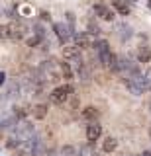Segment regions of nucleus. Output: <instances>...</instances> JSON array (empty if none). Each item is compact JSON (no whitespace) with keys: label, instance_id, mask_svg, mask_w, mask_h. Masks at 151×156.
Returning a JSON list of instances; mask_svg holds the SVG:
<instances>
[{"label":"nucleus","instance_id":"22","mask_svg":"<svg viewBox=\"0 0 151 156\" xmlns=\"http://www.w3.org/2000/svg\"><path fill=\"white\" fill-rule=\"evenodd\" d=\"M4 82H6V74H4V72H0V86H2Z\"/></svg>","mask_w":151,"mask_h":156},{"label":"nucleus","instance_id":"13","mask_svg":"<svg viewBox=\"0 0 151 156\" xmlns=\"http://www.w3.org/2000/svg\"><path fill=\"white\" fill-rule=\"evenodd\" d=\"M151 61V47L141 45L138 49V62H149Z\"/></svg>","mask_w":151,"mask_h":156},{"label":"nucleus","instance_id":"6","mask_svg":"<svg viewBox=\"0 0 151 156\" xmlns=\"http://www.w3.org/2000/svg\"><path fill=\"white\" fill-rule=\"evenodd\" d=\"M94 14L100 20H104V22H114V18H116L114 10L110 6H106V4H94Z\"/></svg>","mask_w":151,"mask_h":156},{"label":"nucleus","instance_id":"8","mask_svg":"<svg viewBox=\"0 0 151 156\" xmlns=\"http://www.w3.org/2000/svg\"><path fill=\"white\" fill-rule=\"evenodd\" d=\"M75 72H77V76H79V80H82V82L90 80V70H89V66H86L85 61L75 62Z\"/></svg>","mask_w":151,"mask_h":156},{"label":"nucleus","instance_id":"24","mask_svg":"<svg viewBox=\"0 0 151 156\" xmlns=\"http://www.w3.org/2000/svg\"><path fill=\"white\" fill-rule=\"evenodd\" d=\"M147 8H149V10H151V0H147Z\"/></svg>","mask_w":151,"mask_h":156},{"label":"nucleus","instance_id":"18","mask_svg":"<svg viewBox=\"0 0 151 156\" xmlns=\"http://www.w3.org/2000/svg\"><path fill=\"white\" fill-rule=\"evenodd\" d=\"M143 84H145V92H151V68L143 72Z\"/></svg>","mask_w":151,"mask_h":156},{"label":"nucleus","instance_id":"14","mask_svg":"<svg viewBox=\"0 0 151 156\" xmlns=\"http://www.w3.org/2000/svg\"><path fill=\"white\" fill-rule=\"evenodd\" d=\"M47 109H49V107H47L45 104H37V105H33V109H32L33 119H45Z\"/></svg>","mask_w":151,"mask_h":156},{"label":"nucleus","instance_id":"4","mask_svg":"<svg viewBox=\"0 0 151 156\" xmlns=\"http://www.w3.org/2000/svg\"><path fill=\"white\" fill-rule=\"evenodd\" d=\"M100 136H102V125L98 121H90V123L86 125V140L92 144V143H96Z\"/></svg>","mask_w":151,"mask_h":156},{"label":"nucleus","instance_id":"3","mask_svg":"<svg viewBox=\"0 0 151 156\" xmlns=\"http://www.w3.org/2000/svg\"><path fill=\"white\" fill-rule=\"evenodd\" d=\"M53 31H55V35H57L61 45H67V43L73 39V31H71V27L67 26L65 22H55L53 23Z\"/></svg>","mask_w":151,"mask_h":156},{"label":"nucleus","instance_id":"15","mask_svg":"<svg viewBox=\"0 0 151 156\" xmlns=\"http://www.w3.org/2000/svg\"><path fill=\"white\" fill-rule=\"evenodd\" d=\"M98 115H100V111L96 109L94 105H89V107H85V109H82V117H85V119H89V121H96V119H98Z\"/></svg>","mask_w":151,"mask_h":156},{"label":"nucleus","instance_id":"5","mask_svg":"<svg viewBox=\"0 0 151 156\" xmlns=\"http://www.w3.org/2000/svg\"><path fill=\"white\" fill-rule=\"evenodd\" d=\"M63 57H65V61L67 62H79L82 61V55H81V49L77 47V45H67V47H63Z\"/></svg>","mask_w":151,"mask_h":156},{"label":"nucleus","instance_id":"20","mask_svg":"<svg viewBox=\"0 0 151 156\" xmlns=\"http://www.w3.org/2000/svg\"><path fill=\"white\" fill-rule=\"evenodd\" d=\"M18 144H20V139H16V136H12V139H8V140H6V148H10L12 152L16 150V146H18Z\"/></svg>","mask_w":151,"mask_h":156},{"label":"nucleus","instance_id":"25","mask_svg":"<svg viewBox=\"0 0 151 156\" xmlns=\"http://www.w3.org/2000/svg\"><path fill=\"white\" fill-rule=\"evenodd\" d=\"M149 113H151V100H149Z\"/></svg>","mask_w":151,"mask_h":156},{"label":"nucleus","instance_id":"16","mask_svg":"<svg viewBox=\"0 0 151 156\" xmlns=\"http://www.w3.org/2000/svg\"><path fill=\"white\" fill-rule=\"evenodd\" d=\"M77 152H79V150H77L73 144H65V146H61V148L57 150V156H77Z\"/></svg>","mask_w":151,"mask_h":156},{"label":"nucleus","instance_id":"26","mask_svg":"<svg viewBox=\"0 0 151 156\" xmlns=\"http://www.w3.org/2000/svg\"><path fill=\"white\" fill-rule=\"evenodd\" d=\"M149 139H151V129H149Z\"/></svg>","mask_w":151,"mask_h":156},{"label":"nucleus","instance_id":"23","mask_svg":"<svg viewBox=\"0 0 151 156\" xmlns=\"http://www.w3.org/2000/svg\"><path fill=\"white\" fill-rule=\"evenodd\" d=\"M139 156H151V152H149V150H143V152H141Z\"/></svg>","mask_w":151,"mask_h":156},{"label":"nucleus","instance_id":"19","mask_svg":"<svg viewBox=\"0 0 151 156\" xmlns=\"http://www.w3.org/2000/svg\"><path fill=\"white\" fill-rule=\"evenodd\" d=\"M41 41H43V39H40V37H37V35H32V37H28V39H26L28 47H37V45H40Z\"/></svg>","mask_w":151,"mask_h":156},{"label":"nucleus","instance_id":"2","mask_svg":"<svg viewBox=\"0 0 151 156\" xmlns=\"http://www.w3.org/2000/svg\"><path fill=\"white\" fill-rule=\"evenodd\" d=\"M124 86L130 90V94H134V96H141V94L145 92L143 72H141V74H135V76H130V78H124Z\"/></svg>","mask_w":151,"mask_h":156},{"label":"nucleus","instance_id":"7","mask_svg":"<svg viewBox=\"0 0 151 156\" xmlns=\"http://www.w3.org/2000/svg\"><path fill=\"white\" fill-rule=\"evenodd\" d=\"M30 143H32V156H43L45 154V143L41 140V136L33 135L30 139Z\"/></svg>","mask_w":151,"mask_h":156},{"label":"nucleus","instance_id":"10","mask_svg":"<svg viewBox=\"0 0 151 156\" xmlns=\"http://www.w3.org/2000/svg\"><path fill=\"white\" fill-rule=\"evenodd\" d=\"M14 154H16V156H32V143H30V139H28V140H20V144L16 146Z\"/></svg>","mask_w":151,"mask_h":156},{"label":"nucleus","instance_id":"21","mask_svg":"<svg viewBox=\"0 0 151 156\" xmlns=\"http://www.w3.org/2000/svg\"><path fill=\"white\" fill-rule=\"evenodd\" d=\"M6 39H10V33H8V26L0 23V41H6Z\"/></svg>","mask_w":151,"mask_h":156},{"label":"nucleus","instance_id":"12","mask_svg":"<svg viewBox=\"0 0 151 156\" xmlns=\"http://www.w3.org/2000/svg\"><path fill=\"white\" fill-rule=\"evenodd\" d=\"M116 148H118V139H114V136H106V139L102 140V150H104V152H114Z\"/></svg>","mask_w":151,"mask_h":156},{"label":"nucleus","instance_id":"17","mask_svg":"<svg viewBox=\"0 0 151 156\" xmlns=\"http://www.w3.org/2000/svg\"><path fill=\"white\" fill-rule=\"evenodd\" d=\"M112 6L118 10L122 16H128V14H130V6L126 2H122V0H112Z\"/></svg>","mask_w":151,"mask_h":156},{"label":"nucleus","instance_id":"9","mask_svg":"<svg viewBox=\"0 0 151 156\" xmlns=\"http://www.w3.org/2000/svg\"><path fill=\"white\" fill-rule=\"evenodd\" d=\"M59 72H61V78H65L67 82H71L73 78H75V70H73V66L67 61L59 62Z\"/></svg>","mask_w":151,"mask_h":156},{"label":"nucleus","instance_id":"11","mask_svg":"<svg viewBox=\"0 0 151 156\" xmlns=\"http://www.w3.org/2000/svg\"><path fill=\"white\" fill-rule=\"evenodd\" d=\"M118 35H120V41H128V39H131V35H134V29H131V26H128V23H120L118 26Z\"/></svg>","mask_w":151,"mask_h":156},{"label":"nucleus","instance_id":"1","mask_svg":"<svg viewBox=\"0 0 151 156\" xmlns=\"http://www.w3.org/2000/svg\"><path fill=\"white\" fill-rule=\"evenodd\" d=\"M73 94V86L71 84H65V86H57L53 88L49 92V101L55 105H63L67 100H69V96Z\"/></svg>","mask_w":151,"mask_h":156}]
</instances>
